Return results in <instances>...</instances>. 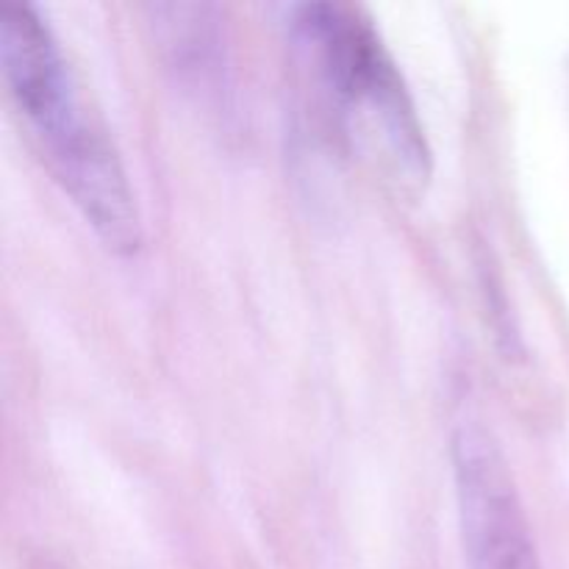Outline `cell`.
Instances as JSON below:
<instances>
[{
  "label": "cell",
  "mask_w": 569,
  "mask_h": 569,
  "mask_svg": "<svg viewBox=\"0 0 569 569\" xmlns=\"http://www.w3.org/2000/svg\"><path fill=\"white\" fill-rule=\"evenodd\" d=\"M37 569H59V567H37Z\"/></svg>",
  "instance_id": "obj_4"
},
{
  "label": "cell",
  "mask_w": 569,
  "mask_h": 569,
  "mask_svg": "<svg viewBox=\"0 0 569 569\" xmlns=\"http://www.w3.org/2000/svg\"><path fill=\"white\" fill-rule=\"evenodd\" d=\"M289 37L339 137L389 187L417 194L431 144L398 61L359 6L311 0L292 9Z\"/></svg>",
  "instance_id": "obj_2"
},
{
  "label": "cell",
  "mask_w": 569,
  "mask_h": 569,
  "mask_svg": "<svg viewBox=\"0 0 569 569\" xmlns=\"http://www.w3.org/2000/svg\"><path fill=\"white\" fill-rule=\"evenodd\" d=\"M0 76L28 137L100 242L120 256L142 248V214L120 150L89 109L59 39L37 6H0Z\"/></svg>",
  "instance_id": "obj_1"
},
{
  "label": "cell",
  "mask_w": 569,
  "mask_h": 569,
  "mask_svg": "<svg viewBox=\"0 0 569 569\" xmlns=\"http://www.w3.org/2000/svg\"><path fill=\"white\" fill-rule=\"evenodd\" d=\"M450 465L467 569H542L509 459L472 409L450 428Z\"/></svg>",
  "instance_id": "obj_3"
}]
</instances>
